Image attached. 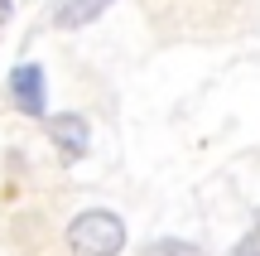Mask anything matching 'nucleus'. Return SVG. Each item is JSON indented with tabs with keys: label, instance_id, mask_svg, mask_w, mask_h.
<instances>
[{
	"label": "nucleus",
	"instance_id": "obj_1",
	"mask_svg": "<svg viewBox=\"0 0 260 256\" xmlns=\"http://www.w3.org/2000/svg\"><path fill=\"white\" fill-rule=\"evenodd\" d=\"M125 247V222L106 208L77 213L73 227H68V251L73 256H116Z\"/></svg>",
	"mask_w": 260,
	"mask_h": 256
},
{
	"label": "nucleus",
	"instance_id": "obj_5",
	"mask_svg": "<svg viewBox=\"0 0 260 256\" xmlns=\"http://www.w3.org/2000/svg\"><path fill=\"white\" fill-rule=\"evenodd\" d=\"M145 256H203L193 247V242H178V237H159V242H149Z\"/></svg>",
	"mask_w": 260,
	"mask_h": 256
},
{
	"label": "nucleus",
	"instance_id": "obj_3",
	"mask_svg": "<svg viewBox=\"0 0 260 256\" xmlns=\"http://www.w3.org/2000/svg\"><path fill=\"white\" fill-rule=\"evenodd\" d=\"M10 97H15V106L24 116H44V68L39 63H19L15 73H10Z\"/></svg>",
	"mask_w": 260,
	"mask_h": 256
},
{
	"label": "nucleus",
	"instance_id": "obj_7",
	"mask_svg": "<svg viewBox=\"0 0 260 256\" xmlns=\"http://www.w3.org/2000/svg\"><path fill=\"white\" fill-rule=\"evenodd\" d=\"M10 10H15V5H10V0H0V24L10 19Z\"/></svg>",
	"mask_w": 260,
	"mask_h": 256
},
{
	"label": "nucleus",
	"instance_id": "obj_4",
	"mask_svg": "<svg viewBox=\"0 0 260 256\" xmlns=\"http://www.w3.org/2000/svg\"><path fill=\"white\" fill-rule=\"evenodd\" d=\"M106 5H111V0H58L53 24L58 29H82V24H92V19H102Z\"/></svg>",
	"mask_w": 260,
	"mask_h": 256
},
{
	"label": "nucleus",
	"instance_id": "obj_8",
	"mask_svg": "<svg viewBox=\"0 0 260 256\" xmlns=\"http://www.w3.org/2000/svg\"><path fill=\"white\" fill-rule=\"evenodd\" d=\"M255 232H260V227H255Z\"/></svg>",
	"mask_w": 260,
	"mask_h": 256
},
{
	"label": "nucleus",
	"instance_id": "obj_2",
	"mask_svg": "<svg viewBox=\"0 0 260 256\" xmlns=\"http://www.w3.org/2000/svg\"><path fill=\"white\" fill-rule=\"evenodd\" d=\"M44 121V131H48V140L58 145V155L63 160H82L87 155V145H92V131H87V121L82 116H73V111H58V116H39Z\"/></svg>",
	"mask_w": 260,
	"mask_h": 256
},
{
	"label": "nucleus",
	"instance_id": "obj_6",
	"mask_svg": "<svg viewBox=\"0 0 260 256\" xmlns=\"http://www.w3.org/2000/svg\"><path fill=\"white\" fill-rule=\"evenodd\" d=\"M232 256H260V232H246L241 242H236V251Z\"/></svg>",
	"mask_w": 260,
	"mask_h": 256
}]
</instances>
